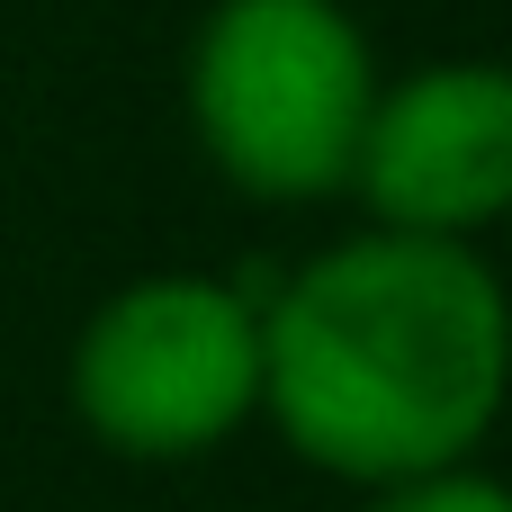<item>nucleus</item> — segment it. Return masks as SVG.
Masks as SVG:
<instances>
[{
  "label": "nucleus",
  "mask_w": 512,
  "mask_h": 512,
  "mask_svg": "<svg viewBox=\"0 0 512 512\" xmlns=\"http://www.w3.org/2000/svg\"><path fill=\"white\" fill-rule=\"evenodd\" d=\"M504 369V288L459 234L378 225L261 297V414L342 486L468 468L495 432Z\"/></svg>",
  "instance_id": "1"
},
{
  "label": "nucleus",
  "mask_w": 512,
  "mask_h": 512,
  "mask_svg": "<svg viewBox=\"0 0 512 512\" xmlns=\"http://www.w3.org/2000/svg\"><path fill=\"white\" fill-rule=\"evenodd\" d=\"M369 99L378 54L342 0H216L189 36L198 153L252 198H333L351 180Z\"/></svg>",
  "instance_id": "2"
},
{
  "label": "nucleus",
  "mask_w": 512,
  "mask_h": 512,
  "mask_svg": "<svg viewBox=\"0 0 512 512\" xmlns=\"http://www.w3.org/2000/svg\"><path fill=\"white\" fill-rule=\"evenodd\" d=\"M72 414L117 459H198L261 414V306L234 279H135L72 342Z\"/></svg>",
  "instance_id": "3"
},
{
  "label": "nucleus",
  "mask_w": 512,
  "mask_h": 512,
  "mask_svg": "<svg viewBox=\"0 0 512 512\" xmlns=\"http://www.w3.org/2000/svg\"><path fill=\"white\" fill-rule=\"evenodd\" d=\"M342 189H360L396 234L477 243L512 207V81L495 63H423L378 81Z\"/></svg>",
  "instance_id": "4"
},
{
  "label": "nucleus",
  "mask_w": 512,
  "mask_h": 512,
  "mask_svg": "<svg viewBox=\"0 0 512 512\" xmlns=\"http://www.w3.org/2000/svg\"><path fill=\"white\" fill-rule=\"evenodd\" d=\"M369 512H512L495 477H468V468H432V477H396V486H369Z\"/></svg>",
  "instance_id": "5"
}]
</instances>
